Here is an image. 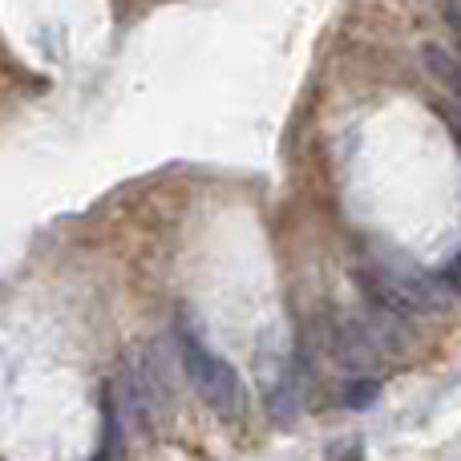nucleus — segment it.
Returning <instances> with one entry per match:
<instances>
[{"mask_svg": "<svg viewBox=\"0 0 461 461\" xmlns=\"http://www.w3.org/2000/svg\"><path fill=\"white\" fill-rule=\"evenodd\" d=\"M178 352H183L186 381L207 401V409H215L219 417H239V409H243V384H239L235 368H230L223 357H215L203 340H194V336H183Z\"/></svg>", "mask_w": 461, "mask_h": 461, "instance_id": "obj_1", "label": "nucleus"}, {"mask_svg": "<svg viewBox=\"0 0 461 461\" xmlns=\"http://www.w3.org/2000/svg\"><path fill=\"white\" fill-rule=\"evenodd\" d=\"M425 69H429L433 77H438L441 86H446L449 94L461 102V57H454L449 49H441V45H429L425 49Z\"/></svg>", "mask_w": 461, "mask_h": 461, "instance_id": "obj_2", "label": "nucleus"}, {"mask_svg": "<svg viewBox=\"0 0 461 461\" xmlns=\"http://www.w3.org/2000/svg\"><path fill=\"white\" fill-rule=\"evenodd\" d=\"M381 401V384L376 381H348L344 384V405L348 409H368Z\"/></svg>", "mask_w": 461, "mask_h": 461, "instance_id": "obj_3", "label": "nucleus"}, {"mask_svg": "<svg viewBox=\"0 0 461 461\" xmlns=\"http://www.w3.org/2000/svg\"><path fill=\"white\" fill-rule=\"evenodd\" d=\"M441 279H446V287L454 292V300H461V259L449 271H441Z\"/></svg>", "mask_w": 461, "mask_h": 461, "instance_id": "obj_4", "label": "nucleus"}, {"mask_svg": "<svg viewBox=\"0 0 461 461\" xmlns=\"http://www.w3.org/2000/svg\"><path fill=\"white\" fill-rule=\"evenodd\" d=\"M441 118L449 122V130H454V138H457V146H461V110H454V105H449V110H441Z\"/></svg>", "mask_w": 461, "mask_h": 461, "instance_id": "obj_5", "label": "nucleus"}, {"mask_svg": "<svg viewBox=\"0 0 461 461\" xmlns=\"http://www.w3.org/2000/svg\"><path fill=\"white\" fill-rule=\"evenodd\" d=\"M97 461H110V449H105V457H97Z\"/></svg>", "mask_w": 461, "mask_h": 461, "instance_id": "obj_6", "label": "nucleus"}]
</instances>
